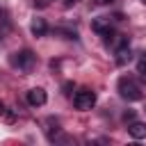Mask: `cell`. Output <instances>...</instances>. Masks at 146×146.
<instances>
[{"label":"cell","mask_w":146,"mask_h":146,"mask_svg":"<svg viewBox=\"0 0 146 146\" xmlns=\"http://www.w3.org/2000/svg\"><path fill=\"white\" fill-rule=\"evenodd\" d=\"M25 100H27L32 107H41V105H46V100H48V94H46L41 87H34V89H30V91L25 94Z\"/></svg>","instance_id":"277c9868"},{"label":"cell","mask_w":146,"mask_h":146,"mask_svg":"<svg viewBox=\"0 0 146 146\" xmlns=\"http://www.w3.org/2000/svg\"><path fill=\"white\" fill-rule=\"evenodd\" d=\"M128 132L135 139H146V123L144 121H130L128 123Z\"/></svg>","instance_id":"8992f818"},{"label":"cell","mask_w":146,"mask_h":146,"mask_svg":"<svg viewBox=\"0 0 146 146\" xmlns=\"http://www.w3.org/2000/svg\"><path fill=\"white\" fill-rule=\"evenodd\" d=\"M62 89H64V94H66V96H71V89H73V82H64V84H62Z\"/></svg>","instance_id":"8fae6325"},{"label":"cell","mask_w":146,"mask_h":146,"mask_svg":"<svg viewBox=\"0 0 146 146\" xmlns=\"http://www.w3.org/2000/svg\"><path fill=\"white\" fill-rule=\"evenodd\" d=\"M46 2H50V0H46Z\"/></svg>","instance_id":"e0dca14e"},{"label":"cell","mask_w":146,"mask_h":146,"mask_svg":"<svg viewBox=\"0 0 146 146\" xmlns=\"http://www.w3.org/2000/svg\"><path fill=\"white\" fill-rule=\"evenodd\" d=\"M5 112H7V107H5V103L0 100V116H5Z\"/></svg>","instance_id":"4fadbf2b"},{"label":"cell","mask_w":146,"mask_h":146,"mask_svg":"<svg viewBox=\"0 0 146 146\" xmlns=\"http://www.w3.org/2000/svg\"><path fill=\"white\" fill-rule=\"evenodd\" d=\"M30 30H32V34L34 36H46V32H48V23H46V18H32V23H30Z\"/></svg>","instance_id":"52a82bcc"},{"label":"cell","mask_w":146,"mask_h":146,"mask_svg":"<svg viewBox=\"0 0 146 146\" xmlns=\"http://www.w3.org/2000/svg\"><path fill=\"white\" fill-rule=\"evenodd\" d=\"M110 2H114V0H96V5H110Z\"/></svg>","instance_id":"5bb4252c"},{"label":"cell","mask_w":146,"mask_h":146,"mask_svg":"<svg viewBox=\"0 0 146 146\" xmlns=\"http://www.w3.org/2000/svg\"><path fill=\"white\" fill-rule=\"evenodd\" d=\"M91 30H94L98 36H105V39L114 32V30H112V21H110V18H94V21H91Z\"/></svg>","instance_id":"5b68a950"},{"label":"cell","mask_w":146,"mask_h":146,"mask_svg":"<svg viewBox=\"0 0 146 146\" xmlns=\"http://www.w3.org/2000/svg\"><path fill=\"white\" fill-rule=\"evenodd\" d=\"M73 105L78 107V110H91L94 105H96V91H91V89H78L75 91V96H73Z\"/></svg>","instance_id":"3957f363"},{"label":"cell","mask_w":146,"mask_h":146,"mask_svg":"<svg viewBox=\"0 0 146 146\" xmlns=\"http://www.w3.org/2000/svg\"><path fill=\"white\" fill-rule=\"evenodd\" d=\"M75 2H80V0H64V5H66V7H71V5H75Z\"/></svg>","instance_id":"9a60e30c"},{"label":"cell","mask_w":146,"mask_h":146,"mask_svg":"<svg viewBox=\"0 0 146 146\" xmlns=\"http://www.w3.org/2000/svg\"><path fill=\"white\" fill-rule=\"evenodd\" d=\"M141 2H144V5H146V0H141Z\"/></svg>","instance_id":"2e32d148"},{"label":"cell","mask_w":146,"mask_h":146,"mask_svg":"<svg viewBox=\"0 0 146 146\" xmlns=\"http://www.w3.org/2000/svg\"><path fill=\"white\" fill-rule=\"evenodd\" d=\"M123 121H128V123H130V121H135V112H132V110H128V112L123 114Z\"/></svg>","instance_id":"7c38bea8"},{"label":"cell","mask_w":146,"mask_h":146,"mask_svg":"<svg viewBox=\"0 0 146 146\" xmlns=\"http://www.w3.org/2000/svg\"><path fill=\"white\" fill-rule=\"evenodd\" d=\"M137 73H141V78L146 80V52H139L137 57Z\"/></svg>","instance_id":"30bf717a"},{"label":"cell","mask_w":146,"mask_h":146,"mask_svg":"<svg viewBox=\"0 0 146 146\" xmlns=\"http://www.w3.org/2000/svg\"><path fill=\"white\" fill-rule=\"evenodd\" d=\"M114 62H116L119 66H125V64H130V62H132V50H130V46H123V48H119V50H116V55H114Z\"/></svg>","instance_id":"9c48e42d"},{"label":"cell","mask_w":146,"mask_h":146,"mask_svg":"<svg viewBox=\"0 0 146 146\" xmlns=\"http://www.w3.org/2000/svg\"><path fill=\"white\" fill-rule=\"evenodd\" d=\"M105 41H107V46H112L114 50H119V48H123V46H130V39H128L125 34H114V32H112Z\"/></svg>","instance_id":"ba28073f"},{"label":"cell","mask_w":146,"mask_h":146,"mask_svg":"<svg viewBox=\"0 0 146 146\" xmlns=\"http://www.w3.org/2000/svg\"><path fill=\"white\" fill-rule=\"evenodd\" d=\"M116 89H119V96L121 98H125V100H130V103H135V100H141V87L132 80V78H119V82H116Z\"/></svg>","instance_id":"6da1fadb"},{"label":"cell","mask_w":146,"mask_h":146,"mask_svg":"<svg viewBox=\"0 0 146 146\" xmlns=\"http://www.w3.org/2000/svg\"><path fill=\"white\" fill-rule=\"evenodd\" d=\"M34 62H36V57H34V52H32L30 48L11 55V66L18 68V71H23V73H30V71L34 68Z\"/></svg>","instance_id":"7a4b0ae2"}]
</instances>
